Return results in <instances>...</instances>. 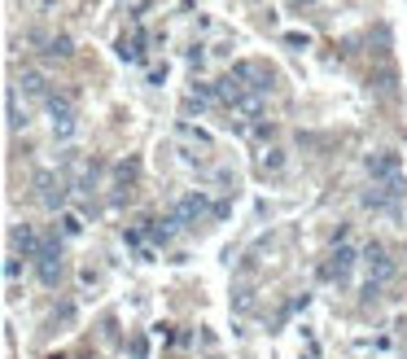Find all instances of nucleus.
<instances>
[{
	"label": "nucleus",
	"instance_id": "obj_16",
	"mask_svg": "<svg viewBox=\"0 0 407 359\" xmlns=\"http://www.w3.org/2000/svg\"><path fill=\"white\" fill-rule=\"evenodd\" d=\"M79 233H84V219L70 215V211H62V237H79Z\"/></svg>",
	"mask_w": 407,
	"mask_h": 359
},
{
	"label": "nucleus",
	"instance_id": "obj_20",
	"mask_svg": "<svg viewBox=\"0 0 407 359\" xmlns=\"http://www.w3.org/2000/svg\"><path fill=\"white\" fill-rule=\"evenodd\" d=\"M298 5H316V0H298Z\"/></svg>",
	"mask_w": 407,
	"mask_h": 359
},
{
	"label": "nucleus",
	"instance_id": "obj_19",
	"mask_svg": "<svg viewBox=\"0 0 407 359\" xmlns=\"http://www.w3.org/2000/svg\"><path fill=\"white\" fill-rule=\"evenodd\" d=\"M254 136H259V140H272L276 127H272V123H259V127H254Z\"/></svg>",
	"mask_w": 407,
	"mask_h": 359
},
{
	"label": "nucleus",
	"instance_id": "obj_17",
	"mask_svg": "<svg viewBox=\"0 0 407 359\" xmlns=\"http://www.w3.org/2000/svg\"><path fill=\"white\" fill-rule=\"evenodd\" d=\"M372 84H377L381 92H390V88H394V70L386 66V70H381V74H377V79H372Z\"/></svg>",
	"mask_w": 407,
	"mask_h": 359
},
{
	"label": "nucleus",
	"instance_id": "obj_2",
	"mask_svg": "<svg viewBox=\"0 0 407 359\" xmlns=\"http://www.w3.org/2000/svg\"><path fill=\"white\" fill-rule=\"evenodd\" d=\"M62 272H66V263H62V237H44V250H40V259H35V276H40V285L57 289Z\"/></svg>",
	"mask_w": 407,
	"mask_h": 359
},
{
	"label": "nucleus",
	"instance_id": "obj_9",
	"mask_svg": "<svg viewBox=\"0 0 407 359\" xmlns=\"http://www.w3.org/2000/svg\"><path fill=\"white\" fill-rule=\"evenodd\" d=\"M18 88H22V96H31V101H44L48 106V79H44V70H35V66H22V74H18Z\"/></svg>",
	"mask_w": 407,
	"mask_h": 359
},
{
	"label": "nucleus",
	"instance_id": "obj_11",
	"mask_svg": "<svg viewBox=\"0 0 407 359\" xmlns=\"http://www.w3.org/2000/svg\"><path fill=\"white\" fill-rule=\"evenodd\" d=\"M145 223H149V241L154 245H167L175 237V219H145Z\"/></svg>",
	"mask_w": 407,
	"mask_h": 359
},
{
	"label": "nucleus",
	"instance_id": "obj_12",
	"mask_svg": "<svg viewBox=\"0 0 407 359\" xmlns=\"http://www.w3.org/2000/svg\"><path fill=\"white\" fill-rule=\"evenodd\" d=\"M285 162H289V158H285V149H267V153H263V158H259V167H263V175H267V171H272V175H276V171H285Z\"/></svg>",
	"mask_w": 407,
	"mask_h": 359
},
{
	"label": "nucleus",
	"instance_id": "obj_5",
	"mask_svg": "<svg viewBox=\"0 0 407 359\" xmlns=\"http://www.w3.org/2000/svg\"><path fill=\"white\" fill-rule=\"evenodd\" d=\"M206 211H215V206H211V197L201 193V189H193V193H184V197L171 206V219L180 223V228H193V223H197L201 215H206Z\"/></svg>",
	"mask_w": 407,
	"mask_h": 359
},
{
	"label": "nucleus",
	"instance_id": "obj_6",
	"mask_svg": "<svg viewBox=\"0 0 407 359\" xmlns=\"http://www.w3.org/2000/svg\"><path fill=\"white\" fill-rule=\"evenodd\" d=\"M9 245H13V254H18L22 263H27V259L35 263V259H40V250H44V237L35 233L31 223H13V228H9Z\"/></svg>",
	"mask_w": 407,
	"mask_h": 359
},
{
	"label": "nucleus",
	"instance_id": "obj_15",
	"mask_svg": "<svg viewBox=\"0 0 407 359\" xmlns=\"http://www.w3.org/2000/svg\"><path fill=\"white\" fill-rule=\"evenodd\" d=\"M118 57L123 62H140L145 53H140V40H118Z\"/></svg>",
	"mask_w": 407,
	"mask_h": 359
},
{
	"label": "nucleus",
	"instance_id": "obj_18",
	"mask_svg": "<svg viewBox=\"0 0 407 359\" xmlns=\"http://www.w3.org/2000/svg\"><path fill=\"white\" fill-rule=\"evenodd\" d=\"M18 272H22V263H18V254H9V259H5V280H9V285H13V280H18Z\"/></svg>",
	"mask_w": 407,
	"mask_h": 359
},
{
	"label": "nucleus",
	"instance_id": "obj_10",
	"mask_svg": "<svg viewBox=\"0 0 407 359\" xmlns=\"http://www.w3.org/2000/svg\"><path fill=\"white\" fill-rule=\"evenodd\" d=\"M5 114H9V132H27L31 114L18 106V88H5Z\"/></svg>",
	"mask_w": 407,
	"mask_h": 359
},
{
	"label": "nucleus",
	"instance_id": "obj_7",
	"mask_svg": "<svg viewBox=\"0 0 407 359\" xmlns=\"http://www.w3.org/2000/svg\"><path fill=\"white\" fill-rule=\"evenodd\" d=\"M364 267H368V280H377V285L394 280V259L386 254V245H381V241H368L364 245Z\"/></svg>",
	"mask_w": 407,
	"mask_h": 359
},
{
	"label": "nucleus",
	"instance_id": "obj_4",
	"mask_svg": "<svg viewBox=\"0 0 407 359\" xmlns=\"http://www.w3.org/2000/svg\"><path fill=\"white\" fill-rule=\"evenodd\" d=\"M35 197H40V206H44V211H62V206H66V197H70V189H66V180H62V175L40 171V175H35Z\"/></svg>",
	"mask_w": 407,
	"mask_h": 359
},
{
	"label": "nucleus",
	"instance_id": "obj_13",
	"mask_svg": "<svg viewBox=\"0 0 407 359\" xmlns=\"http://www.w3.org/2000/svg\"><path fill=\"white\" fill-rule=\"evenodd\" d=\"M44 53H48V57H70V53H74V44H70V35H53Z\"/></svg>",
	"mask_w": 407,
	"mask_h": 359
},
{
	"label": "nucleus",
	"instance_id": "obj_3",
	"mask_svg": "<svg viewBox=\"0 0 407 359\" xmlns=\"http://www.w3.org/2000/svg\"><path fill=\"white\" fill-rule=\"evenodd\" d=\"M355 263H364V254L355 250V245H346V241H338L333 250H328L324 276H328V280H338V285H350V272H355Z\"/></svg>",
	"mask_w": 407,
	"mask_h": 359
},
{
	"label": "nucleus",
	"instance_id": "obj_14",
	"mask_svg": "<svg viewBox=\"0 0 407 359\" xmlns=\"http://www.w3.org/2000/svg\"><path fill=\"white\" fill-rule=\"evenodd\" d=\"M233 110H241V114H263V96H259V92H245Z\"/></svg>",
	"mask_w": 407,
	"mask_h": 359
},
{
	"label": "nucleus",
	"instance_id": "obj_8",
	"mask_svg": "<svg viewBox=\"0 0 407 359\" xmlns=\"http://www.w3.org/2000/svg\"><path fill=\"white\" fill-rule=\"evenodd\" d=\"M368 175H372V184H386V180H394L398 175V153L394 149H377V153H368Z\"/></svg>",
	"mask_w": 407,
	"mask_h": 359
},
{
	"label": "nucleus",
	"instance_id": "obj_1",
	"mask_svg": "<svg viewBox=\"0 0 407 359\" xmlns=\"http://www.w3.org/2000/svg\"><path fill=\"white\" fill-rule=\"evenodd\" d=\"M48 118H53V140H70L79 132V114H74V101L66 92L48 96Z\"/></svg>",
	"mask_w": 407,
	"mask_h": 359
}]
</instances>
